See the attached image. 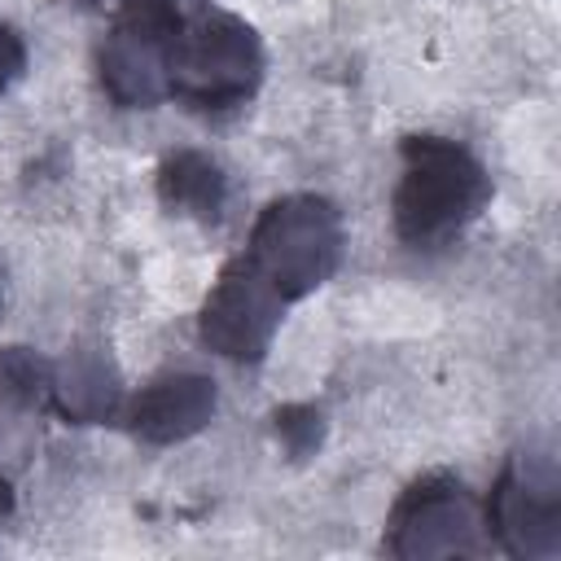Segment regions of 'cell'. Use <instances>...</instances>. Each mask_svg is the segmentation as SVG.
I'll use <instances>...</instances> for the list:
<instances>
[{
	"label": "cell",
	"mask_w": 561,
	"mask_h": 561,
	"mask_svg": "<svg viewBox=\"0 0 561 561\" xmlns=\"http://www.w3.org/2000/svg\"><path fill=\"white\" fill-rule=\"evenodd\" d=\"M495 184L478 153L451 136H403L399 180L390 193V219L403 245L443 250L451 245L491 202Z\"/></svg>",
	"instance_id": "obj_1"
},
{
	"label": "cell",
	"mask_w": 561,
	"mask_h": 561,
	"mask_svg": "<svg viewBox=\"0 0 561 561\" xmlns=\"http://www.w3.org/2000/svg\"><path fill=\"white\" fill-rule=\"evenodd\" d=\"M263 70V39L245 18L210 0H180V26L167 61V101H180L197 114H228L259 92Z\"/></svg>",
	"instance_id": "obj_2"
},
{
	"label": "cell",
	"mask_w": 561,
	"mask_h": 561,
	"mask_svg": "<svg viewBox=\"0 0 561 561\" xmlns=\"http://www.w3.org/2000/svg\"><path fill=\"white\" fill-rule=\"evenodd\" d=\"M342 245L346 232L337 206L316 193H289L259 210L241 254L276 285L285 302H298L337 272Z\"/></svg>",
	"instance_id": "obj_3"
},
{
	"label": "cell",
	"mask_w": 561,
	"mask_h": 561,
	"mask_svg": "<svg viewBox=\"0 0 561 561\" xmlns=\"http://www.w3.org/2000/svg\"><path fill=\"white\" fill-rule=\"evenodd\" d=\"M180 0H123L96 48V75L114 105L153 110L167 101V61Z\"/></svg>",
	"instance_id": "obj_4"
},
{
	"label": "cell",
	"mask_w": 561,
	"mask_h": 561,
	"mask_svg": "<svg viewBox=\"0 0 561 561\" xmlns=\"http://www.w3.org/2000/svg\"><path fill=\"white\" fill-rule=\"evenodd\" d=\"M381 548L390 557H482L491 552L482 500L447 473L416 478L386 517Z\"/></svg>",
	"instance_id": "obj_5"
},
{
	"label": "cell",
	"mask_w": 561,
	"mask_h": 561,
	"mask_svg": "<svg viewBox=\"0 0 561 561\" xmlns=\"http://www.w3.org/2000/svg\"><path fill=\"white\" fill-rule=\"evenodd\" d=\"M491 548L508 557H557L561 552V473L552 451H517L500 469L482 500Z\"/></svg>",
	"instance_id": "obj_6"
},
{
	"label": "cell",
	"mask_w": 561,
	"mask_h": 561,
	"mask_svg": "<svg viewBox=\"0 0 561 561\" xmlns=\"http://www.w3.org/2000/svg\"><path fill=\"white\" fill-rule=\"evenodd\" d=\"M285 307L289 302L276 294V285L245 254H237L215 276L197 316V333L215 355L237 364H259L285 320Z\"/></svg>",
	"instance_id": "obj_7"
},
{
	"label": "cell",
	"mask_w": 561,
	"mask_h": 561,
	"mask_svg": "<svg viewBox=\"0 0 561 561\" xmlns=\"http://www.w3.org/2000/svg\"><path fill=\"white\" fill-rule=\"evenodd\" d=\"M215 416V381L202 373H162L127 408L136 438L145 443H180L197 434Z\"/></svg>",
	"instance_id": "obj_8"
},
{
	"label": "cell",
	"mask_w": 561,
	"mask_h": 561,
	"mask_svg": "<svg viewBox=\"0 0 561 561\" xmlns=\"http://www.w3.org/2000/svg\"><path fill=\"white\" fill-rule=\"evenodd\" d=\"M158 197L171 215L215 224L228 202V175L210 153L180 149V153H167L158 167Z\"/></svg>",
	"instance_id": "obj_9"
},
{
	"label": "cell",
	"mask_w": 561,
	"mask_h": 561,
	"mask_svg": "<svg viewBox=\"0 0 561 561\" xmlns=\"http://www.w3.org/2000/svg\"><path fill=\"white\" fill-rule=\"evenodd\" d=\"M48 394L70 421H101L118 403V377L101 351H75L53 368Z\"/></svg>",
	"instance_id": "obj_10"
},
{
	"label": "cell",
	"mask_w": 561,
	"mask_h": 561,
	"mask_svg": "<svg viewBox=\"0 0 561 561\" xmlns=\"http://www.w3.org/2000/svg\"><path fill=\"white\" fill-rule=\"evenodd\" d=\"M276 434H280V443H285L294 456H307V451L320 447L324 416H320V408H311V403L280 408V412H276Z\"/></svg>",
	"instance_id": "obj_11"
},
{
	"label": "cell",
	"mask_w": 561,
	"mask_h": 561,
	"mask_svg": "<svg viewBox=\"0 0 561 561\" xmlns=\"http://www.w3.org/2000/svg\"><path fill=\"white\" fill-rule=\"evenodd\" d=\"M0 381H4L9 390H18V394H26V399H35V394H48V381H53V368H48L44 359H35V355H26L22 346H9V351L0 355Z\"/></svg>",
	"instance_id": "obj_12"
},
{
	"label": "cell",
	"mask_w": 561,
	"mask_h": 561,
	"mask_svg": "<svg viewBox=\"0 0 561 561\" xmlns=\"http://www.w3.org/2000/svg\"><path fill=\"white\" fill-rule=\"evenodd\" d=\"M22 70H26V44L13 26L0 22V96L22 79Z\"/></svg>",
	"instance_id": "obj_13"
},
{
	"label": "cell",
	"mask_w": 561,
	"mask_h": 561,
	"mask_svg": "<svg viewBox=\"0 0 561 561\" xmlns=\"http://www.w3.org/2000/svg\"><path fill=\"white\" fill-rule=\"evenodd\" d=\"M9 508H13V491H9V478L0 473V522L9 517Z\"/></svg>",
	"instance_id": "obj_14"
},
{
	"label": "cell",
	"mask_w": 561,
	"mask_h": 561,
	"mask_svg": "<svg viewBox=\"0 0 561 561\" xmlns=\"http://www.w3.org/2000/svg\"><path fill=\"white\" fill-rule=\"evenodd\" d=\"M0 311H4V267H0Z\"/></svg>",
	"instance_id": "obj_15"
},
{
	"label": "cell",
	"mask_w": 561,
	"mask_h": 561,
	"mask_svg": "<svg viewBox=\"0 0 561 561\" xmlns=\"http://www.w3.org/2000/svg\"><path fill=\"white\" fill-rule=\"evenodd\" d=\"M83 4H123V0H83Z\"/></svg>",
	"instance_id": "obj_16"
}]
</instances>
